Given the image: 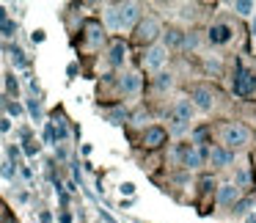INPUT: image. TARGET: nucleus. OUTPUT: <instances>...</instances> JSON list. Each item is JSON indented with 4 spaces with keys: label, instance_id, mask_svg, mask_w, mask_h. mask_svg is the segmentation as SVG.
Wrapping results in <instances>:
<instances>
[{
    "label": "nucleus",
    "instance_id": "nucleus-40",
    "mask_svg": "<svg viewBox=\"0 0 256 223\" xmlns=\"http://www.w3.org/2000/svg\"><path fill=\"white\" fill-rule=\"evenodd\" d=\"M61 223H72V215H69V212H61Z\"/></svg>",
    "mask_w": 256,
    "mask_h": 223
},
{
    "label": "nucleus",
    "instance_id": "nucleus-4",
    "mask_svg": "<svg viewBox=\"0 0 256 223\" xmlns=\"http://www.w3.org/2000/svg\"><path fill=\"white\" fill-rule=\"evenodd\" d=\"M256 91V74L248 72V69H242V64L237 66V78H234V94L240 96H248Z\"/></svg>",
    "mask_w": 256,
    "mask_h": 223
},
{
    "label": "nucleus",
    "instance_id": "nucleus-27",
    "mask_svg": "<svg viewBox=\"0 0 256 223\" xmlns=\"http://www.w3.org/2000/svg\"><path fill=\"white\" fill-rule=\"evenodd\" d=\"M171 86H174V78H171V74H160V78H157V88H160V91L171 88Z\"/></svg>",
    "mask_w": 256,
    "mask_h": 223
},
{
    "label": "nucleus",
    "instance_id": "nucleus-14",
    "mask_svg": "<svg viewBox=\"0 0 256 223\" xmlns=\"http://www.w3.org/2000/svg\"><path fill=\"white\" fill-rule=\"evenodd\" d=\"M144 144H146V146H160V144H166V130H162V127H146Z\"/></svg>",
    "mask_w": 256,
    "mask_h": 223
},
{
    "label": "nucleus",
    "instance_id": "nucleus-22",
    "mask_svg": "<svg viewBox=\"0 0 256 223\" xmlns=\"http://www.w3.org/2000/svg\"><path fill=\"white\" fill-rule=\"evenodd\" d=\"M44 144L47 146H58V140H56V124H44Z\"/></svg>",
    "mask_w": 256,
    "mask_h": 223
},
{
    "label": "nucleus",
    "instance_id": "nucleus-33",
    "mask_svg": "<svg viewBox=\"0 0 256 223\" xmlns=\"http://www.w3.org/2000/svg\"><path fill=\"white\" fill-rule=\"evenodd\" d=\"M12 130V118H0V132H8Z\"/></svg>",
    "mask_w": 256,
    "mask_h": 223
},
{
    "label": "nucleus",
    "instance_id": "nucleus-25",
    "mask_svg": "<svg viewBox=\"0 0 256 223\" xmlns=\"http://www.w3.org/2000/svg\"><path fill=\"white\" fill-rule=\"evenodd\" d=\"M28 113L34 116V122H39V118H42V105L36 100H28Z\"/></svg>",
    "mask_w": 256,
    "mask_h": 223
},
{
    "label": "nucleus",
    "instance_id": "nucleus-21",
    "mask_svg": "<svg viewBox=\"0 0 256 223\" xmlns=\"http://www.w3.org/2000/svg\"><path fill=\"white\" fill-rule=\"evenodd\" d=\"M250 206H254V201H250V198H240L237 204H234V215H248Z\"/></svg>",
    "mask_w": 256,
    "mask_h": 223
},
{
    "label": "nucleus",
    "instance_id": "nucleus-39",
    "mask_svg": "<svg viewBox=\"0 0 256 223\" xmlns=\"http://www.w3.org/2000/svg\"><path fill=\"white\" fill-rule=\"evenodd\" d=\"M20 171H22V176H25V179H30V176H34V171H30V168H25V166L20 168Z\"/></svg>",
    "mask_w": 256,
    "mask_h": 223
},
{
    "label": "nucleus",
    "instance_id": "nucleus-7",
    "mask_svg": "<svg viewBox=\"0 0 256 223\" xmlns=\"http://www.w3.org/2000/svg\"><path fill=\"white\" fill-rule=\"evenodd\" d=\"M174 154H176L179 160H182V166H184V168H198L201 162H204L206 152H198L196 146H190V144H188V146H182V149H176Z\"/></svg>",
    "mask_w": 256,
    "mask_h": 223
},
{
    "label": "nucleus",
    "instance_id": "nucleus-26",
    "mask_svg": "<svg viewBox=\"0 0 256 223\" xmlns=\"http://www.w3.org/2000/svg\"><path fill=\"white\" fill-rule=\"evenodd\" d=\"M22 152H25L28 157L39 154V144H34V140H28V138H25V140H22Z\"/></svg>",
    "mask_w": 256,
    "mask_h": 223
},
{
    "label": "nucleus",
    "instance_id": "nucleus-15",
    "mask_svg": "<svg viewBox=\"0 0 256 223\" xmlns=\"http://www.w3.org/2000/svg\"><path fill=\"white\" fill-rule=\"evenodd\" d=\"M86 39H88L91 47L102 44V39H105V34H102V25H96V22H88V25H86Z\"/></svg>",
    "mask_w": 256,
    "mask_h": 223
},
{
    "label": "nucleus",
    "instance_id": "nucleus-29",
    "mask_svg": "<svg viewBox=\"0 0 256 223\" xmlns=\"http://www.w3.org/2000/svg\"><path fill=\"white\" fill-rule=\"evenodd\" d=\"M8 116H22V105L20 102H8Z\"/></svg>",
    "mask_w": 256,
    "mask_h": 223
},
{
    "label": "nucleus",
    "instance_id": "nucleus-37",
    "mask_svg": "<svg viewBox=\"0 0 256 223\" xmlns=\"http://www.w3.org/2000/svg\"><path fill=\"white\" fill-rule=\"evenodd\" d=\"M210 188H212V179L204 176V179H201V190H210Z\"/></svg>",
    "mask_w": 256,
    "mask_h": 223
},
{
    "label": "nucleus",
    "instance_id": "nucleus-32",
    "mask_svg": "<svg viewBox=\"0 0 256 223\" xmlns=\"http://www.w3.org/2000/svg\"><path fill=\"white\" fill-rule=\"evenodd\" d=\"M6 88L12 91V94H17V88H20V86H17V80H14V74H12V78H6Z\"/></svg>",
    "mask_w": 256,
    "mask_h": 223
},
{
    "label": "nucleus",
    "instance_id": "nucleus-16",
    "mask_svg": "<svg viewBox=\"0 0 256 223\" xmlns=\"http://www.w3.org/2000/svg\"><path fill=\"white\" fill-rule=\"evenodd\" d=\"M250 184H254V174H250V168L248 166H242L237 171V182H234V188H250Z\"/></svg>",
    "mask_w": 256,
    "mask_h": 223
},
{
    "label": "nucleus",
    "instance_id": "nucleus-23",
    "mask_svg": "<svg viewBox=\"0 0 256 223\" xmlns=\"http://www.w3.org/2000/svg\"><path fill=\"white\" fill-rule=\"evenodd\" d=\"M108 118H110V124H124V118H127V110L116 108V110H110V113H108Z\"/></svg>",
    "mask_w": 256,
    "mask_h": 223
},
{
    "label": "nucleus",
    "instance_id": "nucleus-31",
    "mask_svg": "<svg viewBox=\"0 0 256 223\" xmlns=\"http://www.w3.org/2000/svg\"><path fill=\"white\" fill-rule=\"evenodd\" d=\"M30 39H34V42H36V44H42V42H44V39H47V36H44V30H42V28H39V30H34V34H30Z\"/></svg>",
    "mask_w": 256,
    "mask_h": 223
},
{
    "label": "nucleus",
    "instance_id": "nucleus-18",
    "mask_svg": "<svg viewBox=\"0 0 256 223\" xmlns=\"http://www.w3.org/2000/svg\"><path fill=\"white\" fill-rule=\"evenodd\" d=\"M0 176L8 179V182H14V176H17V162L3 160V166H0Z\"/></svg>",
    "mask_w": 256,
    "mask_h": 223
},
{
    "label": "nucleus",
    "instance_id": "nucleus-20",
    "mask_svg": "<svg viewBox=\"0 0 256 223\" xmlns=\"http://www.w3.org/2000/svg\"><path fill=\"white\" fill-rule=\"evenodd\" d=\"M254 8H256V3H250V0H240V3H234V12H237L240 17H248Z\"/></svg>",
    "mask_w": 256,
    "mask_h": 223
},
{
    "label": "nucleus",
    "instance_id": "nucleus-9",
    "mask_svg": "<svg viewBox=\"0 0 256 223\" xmlns=\"http://www.w3.org/2000/svg\"><path fill=\"white\" fill-rule=\"evenodd\" d=\"M157 36H160V22L157 20H144V22L138 25V30H135V39L138 42H154Z\"/></svg>",
    "mask_w": 256,
    "mask_h": 223
},
{
    "label": "nucleus",
    "instance_id": "nucleus-43",
    "mask_svg": "<svg viewBox=\"0 0 256 223\" xmlns=\"http://www.w3.org/2000/svg\"><path fill=\"white\" fill-rule=\"evenodd\" d=\"M248 223H256V218H250V220H248Z\"/></svg>",
    "mask_w": 256,
    "mask_h": 223
},
{
    "label": "nucleus",
    "instance_id": "nucleus-6",
    "mask_svg": "<svg viewBox=\"0 0 256 223\" xmlns=\"http://www.w3.org/2000/svg\"><path fill=\"white\" fill-rule=\"evenodd\" d=\"M166 61H168V50L162 44H152L149 50H146V56H144V66L152 69V72L162 69V66H166Z\"/></svg>",
    "mask_w": 256,
    "mask_h": 223
},
{
    "label": "nucleus",
    "instance_id": "nucleus-36",
    "mask_svg": "<svg viewBox=\"0 0 256 223\" xmlns=\"http://www.w3.org/2000/svg\"><path fill=\"white\" fill-rule=\"evenodd\" d=\"M66 74H69V78H74V74H78V64H69V66H66Z\"/></svg>",
    "mask_w": 256,
    "mask_h": 223
},
{
    "label": "nucleus",
    "instance_id": "nucleus-13",
    "mask_svg": "<svg viewBox=\"0 0 256 223\" xmlns=\"http://www.w3.org/2000/svg\"><path fill=\"white\" fill-rule=\"evenodd\" d=\"M124 58H127V44H124V42H113V44H110V52H108V61H110V66H122Z\"/></svg>",
    "mask_w": 256,
    "mask_h": 223
},
{
    "label": "nucleus",
    "instance_id": "nucleus-8",
    "mask_svg": "<svg viewBox=\"0 0 256 223\" xmlns=\"http://www.w3.org/2000/svg\"><path fill=\"white\" fill-rule=\"evenodd\" d=\"M232 36H234L232 25H226V22H218V25H212V28H210V34H206V39H210V44H228V42H232Z\"/></svg>",
    "mask_w": 256,
    "mask_h": 223
},
{
    "label": "nucleus",
    "instance_id": "nucleus-17",
    "mask_svg": "<svg viewBox=\"0 0 256 223\" xmlns=\"http://www.w3.org/2000/svg\"><path fill=\"white\" fill-rule=\"evenodd\" d=\"M182 44H184V34H179V30H168L166 34V44H162L166 50L168 47H182Z\"/></svg>",
    "mask_w": 256,
    "mask_h": 223
},
{
    "label": "nucleus",
    "instance_id": "nucleus-38",
    "mask_svg": "<svg viewBox=\"0 0 256 223\" xmlns=\"http://www.w3.org/2000/svg\"><path fill=\"white\" fill-rule=\"evenodd\" d=\"M100 215H102V220H105V223H116V220H113V218H110V215H108V212H105V210H100Z\"/></svg>",
    "mask_w": 256,
    "mask_h": 223
},
{
    "label": "nucleus",
    "instance_id": "nucleus-11",
    "mask_svg": "<svg viewBox=\"0 0 256 223\" xmlns=\"http://www.w3.org/2000/svg\"><path fill=\"white\" fill-rule=\"evenodd\" d=\"M240 201V190L234 188V182H226L218 188V204L220 206H234Z\"/></svg>",
    "mask_w": 256,
    "mask_h": 223
},
{
    "label": "nucleus",
    "instance_id": "nucleus-30",
    "mask_svg": "<svg viewBox=\"0 0 256 223\" xmlns=\"http://www.w3.org/2000/svg\"><path fill=\"white\" fill-rule=\"evenodd\" d=\"M118 190H122V196H132L135 193V184L132 182H122V184H118Z\"/></svg>",
    "mask_w": 256,
    "mask_h": 223
},
{
    "label": "nucleus",
    "instance_id": "nucleus-42",
    "mask_svg": "<svg viewBox=\"0 0 256 223\" xmlns=\"http://www.w3.org/2000/svg\"><path fill=\"white\" fill-rule=\"evenodd\" d=\"M0 223H3V210H0Z\"/></svg>",
    "mask_w": 256,
    "mask_h": 223
},
{
    "label": "nucleus",
    "instance_id": "nucleus-5",
    "mask_svg": "<svg viewBox=\"0 0 256 223\" xmlns=\"http://www.w3.org/2000/svg\"><path fill=\"white\" fill-rule=\"evenodd\" d=\"M190 105L198 108V110H212V105H215V91L206 88V86H196L193 91H190Z\"/></svg>",
    "mask_w": 256,
    "mask_h": 223
},
{
    "label": "nucleus",
    "instance_id": "nucleus-10",
    "mask_svg": "<svg viewBox=\"0 0 256 223\" xmlns=\"http://www.w3.org/2000/svg\"><path fill=\"white\" fill-rule=\"evenodd\" d=\"M206 157H210V162L215 168H226V166H232V162H234V152L223 149V146H212Z\"/></svg>",
    "mask_w": 256,
    "mask_h": 223
},
{
    "label": "nucleus",
    "instance_id": "nucleus-19",
    "mask_svg": "<svg viewBox=\"0 0 256 223\" xmlns=\"http://www.w3.org/2000/svg\"><path fill=\"white\" fill-rule=\"evenodd\" d=\"M8 52H12V64H14L17 69H25V66H28V58H25V52L20 50V47H12Z\"/></svg>",
    "mask_w": 256,
    "mask_h": 223
},
{
    "label": "nucleus",
    "instance_id": "nucleus-28",
    "mask_svg": "<svg viewBox=\"0 0 256 223\" xmlns=\"http://www.w3.org/2000/svg\"><path fill=\"white\" fill-rule=\"evenodd\" d=\"M146 122H149V113H146V110H138V113L132 116V124H138V127H144Z\"/></svg>",
    "mask_w": 256,
    "mask_h": 223
},
{
    "label": "nucleus",
    "instance_id": "nucleus-2",
    "mask_svg": "<svg viewBox=\"0 0 256 223\" xmlns=\"http://www.w3.org/2000/svg\"><path fill=\"white\" fill-rule=\"evenodd\" d=\"M193 116H196V108L190 105V100H188V96H179V100L174 102V110H171V132L174 135H182L184 130L190 127Z\"/></svg>",
    "mask_w": 256,
    "mask_h": 223
},
{
    "label": "nucleus",
    "instance_id": "nucleus-41",
    "mask_svg": "<svg viewBox=\"0 0 256 223\" xmlns=\"http://www.w3.org/2000/svg\"><path fill=\"white\" fill-rule=\"evenodd\" d=\"M250 34H254V42H256V17H254V25H250Z\"/></svg>",
    "mask_w": 256,
    "mask_h": 223
},
{
    "label": "nucleus",
    "instance_id": "nucleus-34",
    "mask_svg": "<svg viewBox=\"0 0 256 223\" xmlns=\"http://www.w3.org/2000/svg\"><path fill=\"white\" fill-rule=\"evenodd\" d=\"M17 157H20V149H17V146H8V160H17Z\"/></svg>",
    "mask_w": 256,
    "mask_h": 223
},
{
    "label": "nucleus",
    "instance_id": "nucleus-35",
    "mask_svg": "<svg viewBox=\"0 0 256 223\" xmlns=\"http://www.w3.org/2000/svg\"><path fill=\"white\" fill-rule=\"evenodd\" d=\"M39 223H52V215L50 212H39Z\"/></svg>",
    "mask_w": 256,
    "mask_h": 223
},
{
    "label": "nucleus",
    "instance_id": "nucleus-1",
    "mask_svg": "<svg viewBox=\"0 0 256 223\" xmlns=\"http://www.w3.org/2000/svg\"><path fill=\"white\" fill-rule=\"evenodd\" d=\"M140 20V6L138 3H116L105 8V28L108 30H127Z\"/></svg>",
    "mask_w": 256,
    "mask_h": 223
},
{
    "label": "nucleus",
    "instance_id": "nucleus-24",
    "mask_svg": "<svg viewBox=\"0 0 256 223\" xmlns=\"http://www.w3.org/2000/svg\"><path fill=\"white\" fill-rule=\"evenodd\" d=\"M14 30H17V25L14 22H0V39H8V36H14Z\"/></svg>",
    "mask_w": 256,
    "mask_h": 223
},
{
    "label": "nucleus",
    "instance_id": "nucleus-12",
    "mask_svg": "<svg viewBox=\"0 0 256 223\" xmlns=\"http://www.w3.org/2000/svg\"><path fill=\"white\" fill-rule=\"evenodd\" d=\"M122 91L127 96H135L140 91V74L138 72H130V74H124L122 78Z\"/></svg>",
    "mask_w": 256,
    "mask_h": 223
},
{
    "label": "nucleus",
    "instance_id": "nucleus-3",
    "mask_svg": "<svg viewBox=\"0 0 256 223\" xmlns=\"http://www.w3.org/2000/svg\"><path fill=\"white\" fill-rule=\"evenodd\" d=\"M220 135H223V149H242L245 144L250 140V132H248V127L245 124H237V122H232V124H226V127L220 130Z\"/></svg>",
    "mask_w": 256,
    "mask_h": 223
}]
</instances>
